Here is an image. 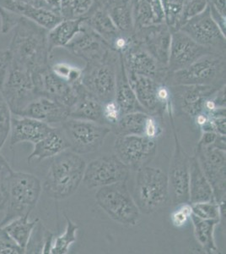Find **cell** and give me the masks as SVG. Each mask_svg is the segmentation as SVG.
Segmentation results:
<instances>
[{
	"label": "cell",
	"mask_w": 226,
	"mask_h": 254,
	"mask_svg": "<svg viewBox=\"0 0 226 254\" xmlns=\"http://www.w3.org/2000/svg\"><path fill=\"white\" fill-rule=\"evenodd\" d=\"M47 33V30L20 16L8 49L12 63L26 68L32 74L49 66L51 52Z\"/></svg>",
	"instance_id": "cell-1"
},
{
	"label": "cell",
	"mask_w": 226,
	"mask_h": 254,
	"mask_svg": "<svg viewBox=\"0 0 226 254\" xmlns=\"http://www.w3.org/2000/svg\"><path fill=\"white\" fill-rule=\"evenodd\" d=\"M86 166L85 159L69 149L52 157L43 190L49 197L66 199L76 192L83 182Z\"/></svg>",
	"instance_id": "cell-2"
},
{
	"label": "cell",
	"mask_w": 226,
	"mask_h": 254,
	"mask_svg": "<svg viewBox=\"0 0 226 254\" xmlns=\"http://www.w3.org/2000/svg\"><path fill=\"white\" fill-rule=\"evenodd\" d=\"M226 55L209 53L184 69L168 73L165 84L180 85H226Z\"/></svg>",
	"instance_id": "cell-3"
},
{
	"label": "cell",
	"mask_w": 226,
	"mask_h": 254,
	"mask_svg": "<svg viewBox=\"0 0 226 254\" xmlns=\"http://www.w3.org/2000/svg\"><path fill=\"white\" fill-rule=\"evenodd\" d=\"M42 191L43 185L37 176L26 172L13 171L9 196L4 208L5 214L0 221V226L19 217H30L38 204Z\"/></svg>",
	"instance_id": "cell-4"
},
{
	"label": "cell",
	"mask_w": 226,
	"mask_h": 254,
	"mask_svg": "<svg viewBox=\"0 0 226 254\" xmlns=\"http://www.w3.org/2000/svg\"><path fill=\"white\" fill-rule=\"evenodd\" d=\"M135 190V202L143 214L155 213L170 200L167 175L157 168L146 165L137 170Z\"/></svg>",
	"instance_id": "cell-5"
},
{
	"label": "cell",
	"mask_w": 226,
	"mask_h": 254,
	"mask_svg": "<svg viewBox=\"0 0 226 254\" xmlns=\"http://www.w3.org/2000/svg\"><path fill=\"white\" fill-rule=\"evenodd\" d=\"M94 196L98 206L112 220L127 226L137 225L140 211L129 192L127 182L101 187Z\"/></svg>",
	"instance_id": "cell-6"
},
{
	"label": "cell",
	"mask_w": 226,
	"mask_h": 254,
	"mask_svg": "<svg viewBox=\"0 0 226 254\" xmlns=\"http://www.w3.org/2000/svg\"><path fill=\"white\" fill-rule=\"evenodd\" d=\"M120 54L112 50L103 61L86 63L81 83L102 104L115 99Z\"/></svg>",
	"instance_id": "cell-7"
},
{
	"label": "cell",
	"mask_w": 226,
	"mask_h": 254,
	"mask_svg": "<svg viewBox=\"0 0 226 254\" xmlns=\"http://www.w3.org/2000/svg\"><path fill=\"white\" fill-rule=\"evenodd\" d=\"M62 130L69 148L80 155L97 151L112 131L111 127L106 125L73 118L67 119L62 123Z\"/></svg>",
	"instance_id": "cell-8"
},
{
	"label": "cell",
	"mask_w": 226,
	"mask_h": 254,
	"mask_svg": "<svg viewBox=\"0 0 226 254\" xmlns=\"http://www.w3.org/2000/svg\"><path fill=\"white\" fill-rule=\"evenodd\" d=\"M1 93L12 114L17 116L29 103L39 97L35 91L32 72L12 62Z\"/></svg>",
	"instance_id": "cell-9"
},
{
	"label": "cell",
	"mask_w": 226,
	"mask_h": 254,
	"mask_svg": "<svg viewBox=\"0 0 226 254\" xmlns=\"http://www.w3.org/2000/svg\"><path fill=\"white\" fill-rule=\"evenodd\" d=\"M195 156L212 188L215 202L223 208L226 205V151L214 145H198Z\"/></svg>",
	"instance_id": "cell-10"
},
{
	"label": "cell",
	"mask_w": 226,
	"mask_h": 254,
	"mask_svg": "<svg viewBox=\"0 0 226 254\" xmlns=\"http://www.w3.org/2000/svg\"><path fill=\"white\" fill-rule=\"evenodd\" d=\"M130 170L116 154H106L86 165L83 182L88 189L127 182Z\"/></svg>",
	"instance_id": "cell-11"
},
{
	"label": "cell",
	"mask_w": 226,
	"mask_h": 254,
	"mask_svg": "<svg viewBox=\"0 0 226 254\" xmlns=\"http://www.w3.org/2000/svg\"><path fill=\"white\" fill-rule=\"evenodd\" d=\"M115 154L129 170L137 171L153 160L157 151L155 139L143 136H117Z\"/></svg>",
	"instance_id": "cell-12"
},
{
	"label": "cell",
	"mask_w": 226,
	"mask_h": 254,
	"mask_svg": "<svg viewBox=\"0 0 226 254\" xmlns=\"http://www.w3.org/2000/svg\"><path fill=\"white\" fill-rule=\"evenodd\" d=\"M180 30L210 51L226 55V34L213 20L209 6L202 13L187 20Z\"/></svg>",
	"instance_id": "cell-13"
},
{
	"label": "cell",
	"mask_w": 226,
	"mask_h": 254,
	"mask_svg": "<svg viewBox=\"0 0 226 254\" xmlns=\"http://www.w3.org/2000/svg\"><path fill=\"white\" fill-rule=\"evenodd\" d=\"M174 131L175 148L172 161L170 164L169 173L167 175L169 186V196L174 206H179L189 202V164L190 157L186 154L179 142L178 134Z\"/></svg>",
	"instance_id": "cell-14"
},
{
	"label": "cell",
	"mask_w": 226,
	"mask_h": 254,
	"mask_svg": "<svg viewBox=\"0 0 226 254\" xmlns=\"http://www.w3.org/2000/svg\"><path fill=\"white\" fill-rule=\"evenodd\" d=\"M32 75L38 96L50 98L69 109L74 105L77 98V83L73 85L56 75L52 71L51 64Z\"/></svg>",
	"instance_id": "cell-15"
},
{
	"label": "cell",
	"mask_w": 226,
	"mask_h": 254,
	"mask_svg": "<svg viewBox=\"0 0 226 254\" xmlns=\"http://www.w3.org/2000/svg\"><path fill=\"white\" fill-rule=\"evenodd\" d=\"M132 38L135 44L149 53L158 63L167 67L172 31L165 22L135 29Z\"/></svg>",
	"instance_id": "cell-16"
},
{
	"label": "cell",
	"mask_w": 226,
	"mask_h": 254,
	"mask_svg": "<svg viewBox=\"0 0 226 254\" xmlns=\"http://www.w3.org/2000/svg\"><path fill=\"white\" fill-rule=\"evenodd\" d=\"M127 73L143 75L165 84L169 70L161 65L143 48L133 40L128 49L121 54Z\"/></svg>",
	"instance_id": "cell-17"
},
{
	"label": "cell",
	"mask_w": 226,
	"mask_h": 254,
	"mask_svg": "<svg viewBox=\"0 0 226 254\" xmlns=\"http://www.w3.org/2000/svg\"><path fill=\"white\" fill-rule=\"evenodd\" d=\"M209 53L212 51L198 44L188 35L181 30L174 31L172 32L167 69L170 72L184 69Z\"/></svg>",
	"instance_id": "cell-18"
},
{
	"label": "cell",
	"mask_w": 226,
	"mask_h": 254,
	"mask_svg": "<svg viewBox=\"0 0 226 254\" xmlns=\"http://www.w3.org/2000/svg\"><path fill=\"white\" fill-rule=\"evenodd\" d=\"M222 87L208 85H180L172 86L169 88L172 101L176 102L179 109L186 115L196 117L203 112L204 103L207 98L212 97Z\"/></svg>",
	"instance_id": "cell-19"
},
{
	"label": "cell",
	"mask_w": 226,
	"mask_h": 254,
	"mask_svg": "<svg viewBox=\"0 0 226 254\" xmlns=\"http://www.w3.org/2000/svg\"><path fill=\"white\" fill-rule=\"evenodd\" d=\"M64 49L76 57L83 59L86 63L103 61L112 50L99 35L84 22L81 31Z\"/></svg>",
	"instance_id": "cell-20"
},
{
	"label": "cell",
	"mask_w": 226,
	"mask_h": 254,
	"mask_svg": "<svg viewBox=\"0 0 226 254\" xmlns=\"http://www.w3.org/2000/svg\"><path fill=\"white\" fill-rule=\"evenodd\" d=\"M82 21L117 52L125 35L119 32L103 7L93 3L89 12L82 18Z\"/></svg>",
	"instance_id": "cell-21"
},
{
	"label": "cell",
	"mask_w": 226,
	"mask_h": 254,
	"mask_svg": "<svg viewBox=\"0 0 226 254\" xmlns=\"http://www.w3.org/2000/svg\"><path fill=\"white\" fill-rule=\"evenodd\" d=\"M69 108L45 97H38L29 103L18 116L35 119L47 125L58 124L69 118Z\"/></svg>",
	"instance_id": "cell-22"
},
{
	"label": "cell",
	"mask_w": 226,
	"mask_h": 254,
	"mask_svg": "<svg viewBox=\"0 0 226 254\" xmlns=\"http://www.w3.org/2000/svg\"><path fill=\"white\" fill-rule=\"evenodd\" d=\"M53 127L35 119L18 116L12 117L10 126V145L16 146L22 142L38 143L52 130Z\"/></svg>",
	"instance_id": "cell-23"
},
{
	"label": "cell",
	"mask_w": 226,
	"mask_h": 254,
	"mask_svg": "<svg viewBox=\"0 0 226 254\" xmlns=\"http://www.w3.org/2000/svg\"><path fill=\"white\" fill-rule=\"evenodd\" d=\"M127 76L137 101L144 110L151 116L161 115L165 110L158 98V90L161 83L147 76L132 73H127Z\"/></svg>",
	"instance_id": "cell-24"
},
{
	"label": "cell",
	"mask_w": 226,
	"mask_h": 254,
	"mask_svg": "<svg viewBox=\"0 0 226 254\" xmlns=\"http://www.w3.org/2000/svg\"><path fill=\"white\" fill-rule=\"evenodd\" d=\"M77 98L69 110V118L106 125L103 117V104L84 87L81 81L76 84Z\"/></svg>",
	"instance_id": "cell-25"
},
{
	"label": "cell",
	"mask_w": 226,
	"mask_h": 254,
	"mask_svg": "<svg viewBox=\"0 0 226 254\" xmlns=\"http://www.w3.org/2000/svg\"><path fill=\"white\" fill-rule=\"evenodd\" d=\"M0 7L9 13H13L32 20L45 29H52L63 18L48 9L38 8L28 3L14 0H0Z\"/></svg>",
	"instance_id": "cell-26"
},
{
	"label": "cell",
	"mask_w": 226,
	"mask_h": 254,
	"mask_svg": "<svg viewBox=\"0 0 226 254\" xmlns=\"http://www.w3.org/2000/svg\"><path fill=\"white\" fill-rule=\"evenodd\" d=\"M115 101L120 108L122 116L134 112H145L139 102L137 101L131 85L127 76L126 69L123 64V56L120 54V62L117 71V86L115 93Z\"/></svg>",
	"instance_id": "cell-27"
},
{
	"label": "cell",
	"mask_w": 226,
	"mask_h": 254,
	"mask_svg": "<svg viewBox=\"0 0 226 254\" xmlns=\"http://www.w3.org/2000/svg\"><path fill=\"white\" fill-rule=\"evenodd\" d=\"M189 202L215 201L209 181L203 173L197 157L190 158L189 164Z\"/></svg>",
	"instance_id": "cell-28"
},
{
	"label": "cell",
	"mask_w": 226,
	"mask_h": 254,
	"mask_svg": "<svg viewBox=\"0 0 226 254\" xmlns=\"http://www.w3.org/2000/svg\"><path fill=\"white\" fill-rule=\"evenodd\" d=\"M68 149H69V143L63 130L53 127L45 137L34 144V149L27 160L31 162L33 159H38L41 161L56 156Z\"/></svg>",
	"instance_id": "cell-29"
},
{
	"label": "cell",
	"mask_w": 226,
	"mask_h": 254,
	"mask_svg": "<svg viewBox=\"0 0 226 254\" xmlns=\"http://www.w3.org/2000/svg\"><path fill=\"white\" fill-rule=\"evenodd\" d=\"M104 9L121 33L129 37L132 36L135 23L131 0H108Z\"/></svg>",
	"instance_id": "cell-30"
},
{
	"label": "cell",
	"mask_w": 226,
	"mask_h": 254,
	"mask_svg": "<svg viewBox=\"0 0 226 254\" xmlns=\"http://www.w3.org/2000/svg\"><path fill=\"white\" fill-rule=\"evenodd\" d=\"M83 21L63 19L47 33V44L50 52L57 48H65L82 29Z\"/></svg>",
	"instance_id": "cell-31"
},
{
	"label": "cell",
	"mask_w": 226,
	"mask_h": 254,
	"mask_svg": "<svg viewBox=\"0 0 226 254\" xmlns=\"http://www.w3.org/2000/svg\"><path fill=\"white\" fill-rule=\"evenodd\" d=\"M150 115L145 112H134L121 116L118 122L111 127L117 136H145L147 123Z\"/></svg>",
	"instance_id": "cell-32"
},
{
	"label": "cell",
	"mask_w": 226,
	"mask_h": 254,
	"mask_svg": "<svg viewBox=\"0 0 226 254\" xmlns=\"http://www.w3.org/2000/svg\"><path fill=\"white\" fill-rule=\"evenodd\" d=\"M190 220H192L194 227V235L198 244L203 248L207 254H217V247L215 245V227L220 220H203L192 214Z\"/></svg>",
	"instance_id": "cell-33"
},
{
	"label": "cell",
	"mask_w": 226,
	"mask_h": 254,
	"mask_svg": "<svg viewBox=\"0 0 226 254\" xmlns=\"http://www.w3.org/2000/svg\"><path fill=\"white\" fill-rule=\"evenodd\" d=\"M38 220L37 219L30 221L29 217H19L1 227H3L9 237L17 243L20 249H23L26 254V246Z\"/></svg>",
	"instance_id": "cell-34"
},
{
	"label": "cell",
	"mask_w": 226,
	"mask_h": 254,
	"mask_svg": "<svg viewBox=\"0 0 226 254\" xmlns=\"http://www.w3.org/2000/svg\"><path fill=\"white\" fill-rule=\"evenodd\" d=\"M53 237L54 235L46 230L38 219L26 246V254H50Z\"/></svg>",
	"instance_id": "cell-35"
},
{
	"label": "cell",
	"mask_w": 226,
	"mask_h": 254,
	"mask_svg": "<svg viewBox=\"0 0 226 254\" xmlns=\"http://www.w3.org/2000/svg\"><path fill=\"white\" fill-rule=\"evenodd\" d=\"M131 2L135 29L165 22L163 16L159 15L147 0H131Z\"/></svg>",
	"instance_id": "cell-36"
},
{
	"label": "cell",
	"mask_w": 226,
	"mask_h": 254,
	"mask_svg": "<svg viewBox=\"0 0 226 254\" xmlns=\"http://www.w3.org/2000/svg\"><path fill=\"white\" fill-rule=\"evenodd\" d=\"M93 0H61L60 15L65 20L82 19L89 12Z\"/></svg>",
	"instance_id": "cell-37"
},
{
	"label": "cell",
	"mask_w": 226,
	"mask_h": 254,
	"mask_svg": "<svg viewBox=\"0 0 226 254\" xmlns=\"http://www.w3.org/2000/svg\"><path fill=\"white\" fill-rule=\"evenodd\" d=\"M65 218L67 221L65 231L63 235L56 237L54 242H52V249L50 254H68L71 244L76 242V232L79 227L67 215H65Z\"/></svg>",
	"instance_id": "cell-38"
},
{
	"label": "cell",
	"mask_w": 226,
	"mask_h": 254,
	"mask_svg": "<svg viewBox=\"0 0 226 254\" xmlns=\"http://www.w3.org/2000/svg\"><path fill=\"white\" fill-rule=\"evenodd\" d=\"M185 0H160L165 23L172 32L179 30V20Z\"/></svg>",
	"instance_id": "cell-39"
},
{
	"label": "cell",
	"mask_w": 226,
	"mask_h": 254,
	"mask_svg": "<svg viewBox=\"0 0 226 254\" xmlns=\"http://www.w3.org/2000/svg\"><path fill=\"white\" fill-rule=\"evenodd\" d=\"M12 173L9 163L0 154V211L4 210L6 207Z\"/></svg>",
	"instance_id": "cell-40"
},
{
	"label": "cell",
	"mask_w": 226,
	"mask_h": 254,
	"mask_svg": "<svg viewBox=\"0 0 226 254\" xmlns=\"http://www.w3.org/2000/svg\"><path fill=\"white\" fill-rule=\"evenodd\" d=\"M192 214L203 220H216L221 221V206L215 202H196L191 203Z\"/></svg>",
	"instance_id": "cell-41"
},
{
	"label": "cell",
	"mask_w": 226,
	"mask_h": 254,
	"mask_svg": "<svg viewBox=\"0 0 226 254\" xmlns=\"http://www.w3.org/2000/svg\"><path fill=\"white\" fill-rule=\"evenodd\" d=\"M12 112L0 91V150L5 143L10 131Z\"/></svg>",
	"instance_id": "cell-42"
},
{
	"label": "cell",
	"mask_w": 226,
	"mask_h": 254,
	"mask_svg": "<svg viewBox=\"0 0 226 254\" xmlns=\"http://www.w3.org/2000/svg\"><path fill=\"white\" fill-rule=\"evenodd\" d=\"M208 6L207 0H185L179 20V30L187 20L200 14Z\"/></svg>",
	"instance_id": "cell-43"
},
{
	"label": "cell",
	"mask_w": 226,
	"mask_h": 254,
	"mask_svg": "<svg viewBox=\"0 0 226 254\" xmlns=\"http://www.w3.org/2000/svg\"><path fill=\"white\" fill-rule=\"evenodd\" d=\"M25 254L17 243L9 237V234L0 226V254Z\"/></svg>",
	"instance_id": "cell-44"
},
{
	"label": "cell",
	"mask_w": 226,
	"mask_h": 254,
	"mask_svg": "<svg viewBox=\"0 0 226 254\" xmlns=\"http://www.w3.org/2000/svg\"><path fill=\"white\" fill-rule=\"evenodd\" d=\"M192 206L190 202L179 205V208L175 210L171 215L172 225L176 227H181L186 225L192 215Z\"/></svg>",
	"instance_id": "cell-45"
},
{
	"label": "cell",
	"mask_w": 226,
	"mask_h": 254,
	"mask_svg": "<svg viewBox=\"0 0 226 254\" xmlns=\"http://www.w3.org/2000/svg\"><path fill=\"white\" fill-rule=\"evenodd\" d=\"M122 116L120 108L118 107L116 101L107 102L103 104V117L106 126L112 127L114 126Z\"/></svg>",
	"instance_id": "cell-46"
},
{
	"label": "cell",
	"mask_w": 226,
	"mask_h": 254,
	"mask_svg": "<svg viewBox=\"0 0 226 254\" xmlns=\"http://www.w3.org/2000/svg\"><path fill=\"white\" fill-rule=\"evenodd\" d=\"M11 62V55L8 49L0 51V91L3 87Z\"/></svg>",
	"instance_id": "cell-47"
},
{
	"label": "cell",
	"mask_w": 226,
	"mask_h": 254,
	"mask_svg": "<svg viewBox=\"0 0 226 254\" xmlns=\"http://www.w3.org/2000/svg\"><path fill=\"white\" fill-rule=\"evenodd\" d=\"M20 17H14V15H10L9 12L6 11L4 9L0 7V19H1V32L3 34H6L10 31L14 29V26L17 23L18 20Z\"/></svg>",
	"instance_id": "cell-48"
},
{
	"label": "cell",
	"mask_w": 226,
	"mask_h": 254,
	"mask_svg": "<svg viewBox=\"0 0 226 254\" xmlns=\"http://www.w3.org/2000/svg\"><path fill=\"white\" fill-rule=\"evenodd\" d=\"M219 134L213 132V131H203V136L201 137L200 141L198 142L199 146H209L214 144L215 140L217 138Z\"/></svg>",
	"instance_id": "cell-49"
},
{
	"label": "cell",
	"mask_w": 226,
	"mask_h": 254,
	"mask_svg": "<svg viewBox=\"0 0 226 254\" xmlns=\"http://www.w3.org/2000/svg\"><path fill=\"white\" fill-rule=\"evenodd\" d=\"M209 5L213 6L220 14L226 17V0H207Z\"/></svg>",
	"instance_id": "cell-50"
},
{
	"label": "cell",
	"mask_w": 226,
	"mask_h": 254,
	"mask_svg": "<svg viewBox=\"0 0 226 254\" xmlns=\"http://www.w3.org/2000/svg\"><path fill=\"white\" fill-rule=\"evenodd\" d=\"M43 1L48 7L49 10L60 15L61 0H43Z\"/></svg>",
	"instance_id": "cell-51"
},
{
	"label": "cell",
	"mask_w": 226,
	"mask_h": 254,
	"mask_svg": "<svg viewBox=\"0 0 226 254\" xmlns=\"http://www.w3.org/2000/svg\"><path fill=\"white\" fill-rule=\"evenodd\" d=\"M14 1H19L22 3H28L31 5L38 7V8H43V9H48V7L46 6V3L43 2V0H14ZM51 11V10H50Z\"/></svg>",
	"instance_id": "cell-52"
},
{
	"label": "cell",
	"mask_w": 226,
	"mask_h": 254,
	"mask_svg": "<svg viewBox=\"0 0 226 254\" xmlns=\"http://www.w3.org/2000/svg\"><path fill=\"white\" fill-rule=\"evenodd\" d=\"M108 0H93V3L96 4V5L100 6V7H103L106 4V2Z\"/></svg>",
	"instance_id": "cell-53"
}]
</instances>
